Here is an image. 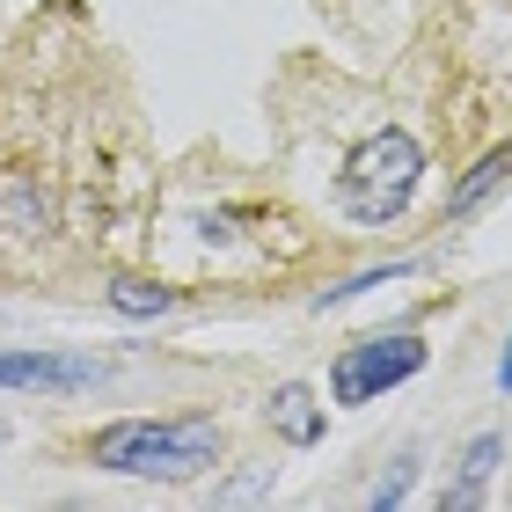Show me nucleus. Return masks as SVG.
<instances>
[{"label":"nucleus","instance_id":"20e7f679","mask_svg":"<svg viewBox=\"0 0 512 512\" xmlns=\"http://www.w3.org/2000/svg\"><path fill=\"white\" fill-rule=\"evenodd\" d=\"M110 374L88 352H0V388H37V395H74Z\"/></svg>","mask_w":512,"mask_h":512},{"label":"nucleus","instance_id":"39448f33","mask_svg":"<svg viewBox=\"0 0 512 512\" xmlns=\"http://www.w3.org/2000/svg\"><path fill=\"white\" fill-rule=\"evenodd\" d=\"M498 454H505V439H498V432L469 439V454H461L454 483L439 491V512H476V505H483V491H491V469H498Z\"/></svg>","mask_w":512,"mask_h":512},{"label":"nucleus","instance_id":"f03ea898","mask_svg":"<svg viewBox=\"0 0 512 512\" xmlns=\"http://www.w3.org/2000/svg\"><path fill=\"white\" fill-rule=\"evenodd\" d=\"M417 183H425V147H417L403 125H381L344 154L337 205H344V220H359V227H388V220L410 213Z\"/></svg>","mask_w":512,"mask_h":512},{"label":"nucleus","instance_id":"1a4fd4ad","mask_svg":"<svg viewBox=\"0 0 512 512\" xmlns=\"http://www.w3.org/2000/svg\"><path fill=\"white\" fill-rule=\"evenodd\" d=\"M410 476H417V461L403 454V461H395V469H388V476L374 483V498H366V505H374V512H388V505H403V498H410Z\"/></svg>","mask_w":512,"mask_h":512},{"label":"nucleus","instance_id":"9b49d317","mask_svg":"<svg viewBox=\"0 0 512 512\" xmlns=\"http://www.w3.org/2000/svg\"><path fill=\"white\" fill-rule=\"evenodd\" d=\"M498 388L512 395V337H505V359H498Z\"/></svg>","mask_w":512,"mask_h":512},{"label":"nucleus","instance_id":"6e6552de","mask_svg":"<svg viewBox=\"0 0 512 512\" xmlns=\"http://www.w3.org/2000/svg\"><path fill=\"white\" fill-rule=\"evenodd\" d=\"M110 308H118V315H169L176 293L169 286H147V278H118V286H110Z\"/></svg>","mask_w":512,"mask_h":512},{"label":"nucleus","instance_id":"9d476101","mask_svg":"<svg viewBox=\"0 0 512 512\" xmlns=\"http://www.w3.org/2000/svg\"><path fill=\"white\" fill-rule=\"evenodd\" d=\"M15 213L30 220V235H44V198L30 191V183H22V191H15Z\"/></svg>","mask_w":512,"mask_h":512},{"label":"nucleus","instance_id":"423d86ee","mask_svg":"<svg viewBox=\"0 0 512 512\" xmlns=\"http://www.w3.org/2000/svg\"><path fill=\"white\" fill-rule=\"evenodd\" d=\"M271 425H278L286 447H315L322 439V403L300 381H286V388H271Z\"/></svg>","mask_w":512,"mask_h":512},{"label":"nucleus","instance_id":"0eeeda50","mask_svg":"<svg viewBox=\"0 0 512 512\" xmlns=\"http://www.w3.org/2000/svg\"><path fill=\"white\" fill-rule=\"evenodd\" d=\"M505 176H512V147H491V154L476 161V176H461V191H454V213H476V205L491 198Z\"/></svg>","mask_w":512,"mask_h":512},{"label":"nucleus","instance_id":"7ed1b4c3","mask_svg":"<svg viewBox=\"0 0 512 512\" xmlns=\"http://www.w3.org/2000/svg\"><path fill=\"white\" fill-rule=\"evenodd\" d=\"M417 374H425V337L417 330L359 337V344H344L337 366H330V403L337 410H366V403H381L388 388H403Z\"/></svg>","mask_w":512,"mask_h":512},{"label":"nucleus","instance_id":"f257e3e1","mask_svg":"<svg viewBox=\"0 0 512 512\" xmlns=\"http://www.w3.org/2000/svg\"><path fill=\"white\" fill-rule=\"evenodd\" d=\"M88 461L139 483H191L220 461V425L213 417H125V425L96 432Z\"/></svg>","mask_w":512,"mask_h":512}]
</instances>
